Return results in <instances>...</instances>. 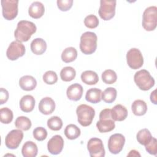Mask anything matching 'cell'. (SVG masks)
<instances>
[{
	"label": "cell",
	"instance_id": "obj_9",
	"mask_svg": "<svg viewBox=\"0 0 157 157\" xmlns=\"http://www.w3.org/2000/svg\"><path fill=\"white\" fill-rule=\"evenodd\" d=\"M126 61L130 68L139 69L144 64V58L141 52L136 48H131L126 53Z\"/></svg>",
	"mask_w": 157,
	"mask_h": 157
},
{
	"label": "cell",
	"instance_id": "obj_40",
	"mask_svg": "<svg viewBox=\"0 0 157 157\" xmlns=\"http://www.w3.org/2000/svg\"><path fill=\"white\" fill-rule=\"evenodd\" d=\"M9 92L7 90L1 88L0 91V104L2 105L6 103L9 99Z\"/></svg>",
	"mask_w": 157,
	"mask_h": 157
},
{
	"label": "cell",
	"instance_id": "obj_32",
	"mask_svg": "<svg viewBox=\"0 0 157 157\" xmlns=\"http://www.w3.org/2000/svg\"><path fill=\"white\" fill-rule=\"evenodd\" d=\"M116 72L112 69L105 70L102 74V80L106 84H112L117 81Z\"/></svg>",
	"mask_w": 157,
	"mask_h": 157
},
{
	"label": "cell",
	"instance_id": "obj_15",
	"mask_svg": "<svg viewBox=\"0 0 157 157\" xmlns=\"http://www.w3.org/2000/svg\"><path fill=\"white\" fill-rule=\"evenodd\" d=\"M83 92V87L79 83H75L71 85L67 89L66 94L69 99L77 101L80 99Z\"/></svg>",
	"mask_w": 157,
	"mask_h": 157
},
{
	"label": "cell",
	"instance_id": "obj_34",
	"mask_svg": "<svg viewBox=\"0 0 157 157\" xmlns=\"http://www.w3.org/2000/svg\"><path fill=\"white\" fill-rule=\"evenodd\" d=\"M47 126L51 130L59 131L63 126V121L59 117H52L47 120Z\"/></svg>",
	"mask_w": 157,
	"mask_h": 157
},
{
	"label": "cell",
	"instance_id": "obj_42",
	"mask_svg": "<svg viewBox=\"0 0 157 157\" xmlns=\"http://www.w3.org/2000/svg\"><path fill=\"white\" fill-rule=\"evenodd\" d=\"M128 156H140V155L139 153V152L135 150H131L129 151V153L128 155Z\"/></svg>",
	"mask_w": 157,
	"mask_h": 157
},
{
	"label": "cell",
	"instance_id": "obj_38",
	"mask_svg": "<svg viewBox=\"0 0 157 157\" xmlns=\"http://www.w3.org/2000/svg\"><path fill=\"white\" fill-rule=\"evenodd\" d=\"M146 151L150 155H156L157 153V141L156 138L152 137L150 142L145 145Z\"/></svg>",
	"mask_w": 157,
	"mask_h": 157
},
{
	"label": "cell",
	"instance_id": "obj_23",
	"mask_svg": "<svg viewBox=\"0 0 157 157\" xmlns=\"http://www.w3.org/2000/svg\"><path fill=\"white\" fill-rule=\"evenodd\" d=\"M82 81L89 85H95L99 81V77L98 74L93 71H85L81 74Z\"/></svg>",
	"mask_w": 157,
	"mask_h": 157
},
{
	"label": "cell",
	"instance_id": "obj_28",
	"mask_svg": "<svg viewBox=\"0 0 157 157\" xmlns=\"http://www.w3.org/2000/svg\"><path fill=\"white\" fill-rule=\"evenodd\" d=\"M152 136L150 131L146 128L142 129L137 134L136 138L137 142L143 145H145L148 144L152 139Z\"/></svg>",
	"mask_w": 157,
	"mask_h": 157
},
{
	"label": "cell",
	"instance_id": "obj_6",
	"mask_svg": "<svg viewBox=\"0 0 157 157\" xmlns=\"http://www.w3.org/2000/svg\"><path fill=\"white\" fill-rule=\"evenodd\" d=\"M142 26L148 31L155 29L157 25V7L150 6L146 8L143 13Z\"/></svg>",
	"mask_w": 157,
	"mask_h": 157
},
{
	"label": "cell",
	"instance_id": "obj_16",
	"mask_svg": "<svg viewBox=\"0 0 157 157\" xmlns=\"http://www.w3.org/2000/svg\"><path fill=\"white\" fill-rule=\"evenodd\" d=\"M55 109V103L52 98L45 97L42 98L39 104V111L44 115H50Z\"/></svg>",
	"mask_w": 157,
	"mask_h": 157
},
{
	"label": "cell",
	"instance_id": "obj_30",
	"mask_svg": "<svg viewBox=\"0 0 157 157\" xmlns=\"http://www.w3.org/2000/svg\"><path fill=\"white\" fill-rule=\"evenodd\" d=\"M76 75L75 70L71 66L63 67L60 72V77L63 81L70 82L74 79Z\"/></svg>",
	"mask_w": 157,
	"mask_h": 157
},
{
	"label": "cell",
	"instance_id": "obj_41",
	"mask_svg": "<svg viewBox=\"0 0 157 157\" xmlns=\"http://www.w3.org/2000/svg\"><path fill=\"white\" fill-rule=\"evenodd\" d=\"M156 90H155L154 91H153L150 94V101L152 103H153L154 104H157V99H156Z\"/></svg>",
	"mask_w": 157,
	"mask_h": 157
},
{
	"label": "cell",
	"instance_id": "obj_39",
	"mask_svg": "<svg viewBox=\"0 0 157 157\" xmlns=\"http://www.w3.org/2000/svg\"><path fill=\"white\" fill-rule=\"evenodd\" d=\"M57 6L58 9L61 11H67L72 6L73 1L72 0H58Z\"/></svg>",
	"mask_w": 157,
	"mask_h": 157
},
{
	"label": "cell",
	"instance_id": "obj_17",
	"mask_svg": "<svg viewBox=\"0 0 157 157\" xmlns=\"http://www.w3.org/2000/svg\"><path fill=\"white\" fill-rule=\"evenodd\" d=\"M128 113L126 108L121 104H117L111 109V116L114 121L124 120L128 116Z\"/></svg>",
	"mask_w": 157,
	"mask_h": 157
},
{
	"label": "cell",
	"instance_id": "obj_13",
	"mask_svg": "<svg viewBox=\"0 0 157 157\" xmlns=\"http://www.w3.org/2000/svg\"><path fill=\"white\" fill-rule=\"evenodd\" d=\"M23 138V132L21 129H13L5 138L6 146L9 149H16L20 145Z\"/></svg>",
	"mask_w": 157,
	"mask_h": 157
},
{
	"label": "cell",
	"instance_id": "obj_10",
	"mask_svg": "<svg viewBox=\"0 0 157 157\" xmlns=\"http://www.w3.org/2000/svg\"><path fill=\"white\" fill-rule=\"evenodd\" d=\"M87 149L91 157H104L105 156L103 142L99 138L90 139L87 143Z\"/></svg>",
	"mask_w": 157,
	"mask_h": 157
},
{
	"label": "cell",
	"instance_id": "obj_3",
	"mask_svg": "<svg viewBox=\"0 0 157 157\" xmlns=\"http://www.w3.org/2000/svg\"><path fill=\"white\" fill-rule=\"evenodd\" d=\"M96 127L100 132H108L115 127V121L111 116V109H104L99 113V120L96 123Z\"/></svg>",
	"mask_w": 157,
	"mask_h": 157
},
{
	"label": "cell",
	"instance_id": "obj_33",
	"mask_svg": "<svg viewBox=\"0 0 157 157\" xmlns=\"http://www.w3.org/2000/svg\"><path fill=\"white\" fill-rule=\"evenodd\" d=\"M13 112L8 107H3L0 109V120L4 124H9L13 120Z\"/></svg>",
	"mask_w": 157,
	"mask_h": 157
},
{
	"label": "cell",
	"instance_id": "obj_8",
	"mask_svg": "<svg viewBox=\"0 0 157 157\" xmlns=\"http://www.w3.org/2000/svg\"><path fill=\"white\" fill-rule=\"evenodd\" d=\"M18 0H2V12L4 18L7 20L14 19L18 14Z\"/></svg>",
	"mask_w": 157,
	"mask_h": 157
},
{
	"label": "cell",
	"instance_id": "obj_25",
	"mask_svg": "<svg viewBox=\"0 0 157 157\" xmlns=\"http://www.w3.org/2000/svg\"><path fill=\"white\" fill-rule=\"evenodd\" d=\"M102 91L97 88H93L89 89L85 95L86 100L91 103L96 104L101 101Z\"/></svg>",
	"mask_w": 157,
	"mask_h": 157
},
{
	"label": "cell",
	"instance_id": "obj_31",
	"mask_svg": "<svg viewBox=\"0 0 157 157\" xmlns=\"http://www.w3.org/2000/svg\"><path fill=\"white\" fill-rule=\"evenodd\" d=\"M31 121L29 118L25 116H20L17 118L15 121L16 128L23 131H28L31 127Z\"/></svg>",
	"mask_w": 157,
	"mask_h": 157
},
{
	"label": "cell",
	"instance_id": "obj_22",
	"mask_svg": "<svg viewBox=\"0 0 157 157\" xmlns=\"http://www.w3.org/2000/svg\"><path fill=\"white\" fill-rule=\"evenodd\" d=\"M37 146L33 141L26 142L22 147L21 153L24 157H35L37 156Z\"/></svg>",
	"mask_w": 157,
	"mask_h": 157
},
{
	"label": "cell",
	"instance_id": "obj_12",
	"mask_svg": "<svg viewBox=\"0 0 157 157\" xmlns=\"http://www.w3.org/2000/svg\"><path fill=\"white\" fill-rule=\"evenodd\" d=\"M25 53V47L20 41L14 40L9 45L6 55L8 59L11 61L17 59L18 58L23 56Z\"/></svg>",
	"mask_w": 157,
	"mask_h": 157
},
{
	"label": "cell",
	"instance_id": "obj_5",
	"mask_svg": "<svg viewBox=\"0 0 157 157\" xmlns=\"http://www.w3.org/2000/svg\"><path fill=\"white\" fill-rule=\"evenodd\" d=\"M134 80L139 88L143 91L149 90L155 85V83L153 77L145 69L136 72L134 76Z\"/></svg>",
	"mask_w": 157,
	"mask_h": 157
},
{
	"label": "cell",
	"instance_id": "obj_20",
	"mask_svg": "<svg viewBox=\"0 0 157 157\" xmlns=\"http://www.w3.org/2000/svg\"><path fill=\"white\" fill-rule=\"evenodd\" d=\"M35 106V99L31 95L27 94L23 96L20 101V109L26 113L33 111Z\"/></svg>",
	"mask_w": 157,
	"mask_h": 157
},
{
	"label": "cell",
	"instance_id": "obj_27",
	"mask_svg": "<svg viewBox=\"0 0 157 157\" xmlns=\"http://www.w3.org/2000/svg\"><path fill=\"white\" fill-rule=\"evenodd\" d=\"M81 132L79 128L75 124H68L64 129V134L66 137L70 140H74L80 136Z\"/></svg>",
	"mask_w": 157,
	"mask_h": 157
},
{
	"label": "cell",
	"instance_id": "obj_7",
	"mask_svg": "<svg viewBox=\"0 0 157 157\" xmlns=\"http://www.w3.org/2000/svg\"><path fill=\"white\" fill-rule=\"evenodd\" d=\"M117 1L115 0L107 1L101 0L98 10L100 17L105 21L112 18L115 14V7Z\"/></svg>",
	"mask_w": 157,
	"mask_h": 157
},
{
	"label": "cell",
	"instance_id": "obj_36",
	"mask_svg": "<svg viewBox=\"0 0 157 157\" xmlns=\"http://www.w3.org/2000/svg\"><path fill=\"white\" fill-rule=\"evenodd\" d=\"M99 20L98 17L93 14L88 15L84 19L85 25L90 29H93L96 28L99 25Z\"/></svg>",
	"mask_w": 157,
	"mask_h": 157
},
{
	"label": "cell",
	"instance_id": "obj_37",
	"mask_svg": "<svg viewBox=\"0 0 157 157\" xmlns=\"http://www.w3.org/2000/svg\"><path fill=\"white\" fill-rule=\"evenodd\" d=\"M33 136L38 141H42L47 138V131L43 127H37L33 130Z\"/></svg>",
	"mask_w": 157,
	"mask_h": 157
},
{
	"label": "cell",
	"instance_id": "obj_21",
	"mask_svg": "<svg viewBox=\"0 0 157 157\" xmlns=\"http://www.w3.org/2000/svg\"><path fill=\"white\" fill-rule=\"evenodd\" d=\"M46 42L42 38L34 39L31 43V50L35 55H42L46 51Z\"/></svg>",
	"mask_w": 157,
	"mask_h": 157
},
{
	"label": "cell",
	"instance_id": "obj_24",
	"mask_svg": "<svg viewBox=\"0 0 157 157\" xmlns=\"http://www.w3.org/2000/svg\"><path fill=\"white\" fill-rule=\"evenodd\" d=\"M131 109L135 115L142 116L145 115L147 111V105L143 100L137 99L132 102Z\"/></svg>",
	"mask_w": 157,
	"mask_h": 157
},
{
	"label": "cell",
	"instance_id": "obj_19",
	"mask_svg": "<svg viewBox=\"0 0 157 157\" xmlns=\"http://www.w3.org/2000/svg\"><path fill=\"white\" fill-rule=\"evenodd\" d=\"M20 87L25 91H32L37 85L36 78L31 75H24L19 80Z\"/></svg>",
	"mask_w": 157,
	"mask_h": 157
},
{
	"label": "cell",
	"instance_id": "obj_11",
	"mask_svg": "<svg viewBox=\"0 0 157 157\" xmlns=\"http://www.w3.org/2000/svg\"><path fill=\"white\" fill-rule=\"evenodd\" d=\"M125 143V137L120 133H116L112 136L108 140V149L112 154H118L123 148Z\"/></svg>",
	"mask_w": 157,
	"mask_h": 157
},
{
	"label": "cell",
	"instance_id": "obj_1",
	"mask_svg": "<svg viewBox=\"0 0 157 157\" xmlns=\"http://www.w3.org/2000/svg\"><path fill=\"white\" fill-rule=\"evenodd\" d=\"M36 25L29 21L21 20L17 23V26L14 32L16 40L26 42L36 31Z\"/></svg>",
	"mask_w": 157,
	"mask_h": 157
},
{
	"label": "cell",
	"instance_id": "obj_29",
	"mask_svg": "<svg viewBox=\"0 0 157 157\" xmlns=\"http://www.w3.org/2000/svg\"><path fill=\"white\" fill-rule=\"evenodd\" d=\"M117 92L115 88L113 87L107 88L103 92H102L101 99L106 103H112L116 99Z\"/></svg>",
	"mask_w": 157,
	"mask_h": 157
},
{
	"label": "cell",
	"instance_id": "obj_18",
	"mask_svg": "<svg viewBox=\"0 0 157 157\" xmlns=\"http://www.w3.org/2000/svg\"><path fill=\"white\" fill-rule=\"evenodd\" d=\"M45 12L44 4L39 1L33 2L29 6L28 13L29 16L33 18L37 19L43 16Z\"/></svg>",
	"mask_w": 157,
	"mask_h": 157
},
{
	"label": "cell",
	"instance_id": "obj_26",
	"mask_svg": "<svg viewBox=\"0 0 157 157\" xmlns=\"http://www.w3.org/2000/svg\"><path fill=\"white\" fill-rule=\"evenodd\" d=\"M77 57V51L72 47L66 48L61 53V59L64 63H68L74 61Z\"/></svg>",
	"mask_w": 157,
	"mask_h": 157
},
{
	"label": "cell",
	"instance_id": "obj_4",
	"mask_svg": "<svg viewBox=\"0 0 157 157\" xmlns=\"http://www.w3.org/2000/svg\"><path fill=\"white\" fill-rule=\"evenodd\" d=\"M78 122L84 127L90 126L95 115L94 109L86 104L79 105L76 109Z\"/></svg>",
	"mask_w": 157,
	"mask_h": 157
},
{
	"label": "cell",
	"instance_id": "obj_14",
	"mask_svg": "<svg viewBox=\"0 0 157 157\" xmlns=\"http://www.w3.org/2000/svg\"><path fill=\"white\" fill-rule=\"evenodd\" d=\"M64 147V140L59 135L53 136L47 143V149L52 155L59 154Z\"/></svg>",
	"mask_w": 157,
	"mask_h": 157
},
{
	"label": "cell",
	"instance_id": "obj_2",
	"mask_svg": "<svg viewBox=\"0 0 157 157\" xmlns=\"http://www.w3.org/2000/svg\"><path fill=\"white\" fill-rule=\"evenodd\" d=\"M98 37L93 32L86 31L82 34L80 37V49L85 55L93 53L97 48Z\"/></svg>",
	"mask_w": 157,
	"mask_h": 157
},
{
	"label": "cell",
	"instance_id": "obj_35",
	"mask_svg": "<svg viewBox=\"0 0 157 157\" xmlns=\"http://www.w3.org/2000/svg\"><path fill=\"white\" fill-rule=\"evenodd\" d=\"M44 82L48 85H53L58 81V75L56 73L53 71H48L43 75Z\"/></svg>",
	"mask_w": 157,
	"mask_h": 157
}]
</instances>
